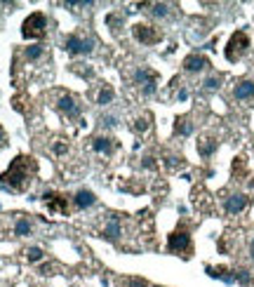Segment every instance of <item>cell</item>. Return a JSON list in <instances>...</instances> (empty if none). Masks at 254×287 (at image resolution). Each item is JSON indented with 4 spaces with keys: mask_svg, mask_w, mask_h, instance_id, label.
<instances>
[{
    "mask_svg": "<svg viewBox=\"0 0 254 287\" xmlns=\"http://www.w3.org/2000/svg\"><path fill=\"white\" fill-rule=\"evenodd\" d=\"M35 170H38L35 158H31V156H17L10 162V167L0 174V186L7 189V191H14V193L26 191L33 179V174H35Z\"/></svg>",
    "mask_w": 254,
    "mask_h": 287,
    "instance_id": "cell-1",
    "label": "cell"
},
{
    "mask_svg": "<svg viewBox=\"0 0 254 287\" xmlns=\"http://www.w3.org/2000/svg\"><path fill=\"white\" fill-rule=\"evenodd\" d=\"M167 250L172 255H179V256H186L189 259L190 252H193V240H190V231L189 228H174L172 233L167 235Z\"/></svg>",
    "mask_w": 254,
    "mask_h": 287,
    "instance_id": "cell-2",
    "label": "cell"
},
{
    "mask_svg": "<svg viewBox=\"0 0 254 287\" xmlns=\"http://www.w3.org/2000/svg\"><path fill=\"white\" fill-rule=\"evenodd\" d=\"M45 33H47V17H45L42 12L29 14V17L24 19V24H21V35H24L26 40H42Z\"/></svg>",
    "mask_w": 254,
    "mask_h": 287,
    "instance_id": "cell-3",
    "label": "cell"
},
{
    "mask_svg": "<svg viewBox=\"0 0 254 287\" xmlns=\"http://www.w3.org/2000/svg\"><path fill=\"white\" fill-rule=\"evenodd\" d=\"M247 50H250V35L245 31H235L231 38H228L223 54H226V59H228L231 64H235V62H240L245 54H247Z\"/></svg>",
    "mask_w": 254,
    "mask_h": 287,
    "instance_id": "cell-4",
    "label": "cell"
},
{
    "mask_svg": "<svg viewBox=\"0 0 254 287\" xmlns=\"http://www.w3.org/2000/svg\"><path fill=\"white\" fill-rule=\"evenodd\" d=\"M64 47H66V52L73 54V57H78V54H92L95 52V40L85 38L80 33H71V35H66Z\"/></svg>",
    "mask_w": 254,
    "mask_h": 287,
    "instance_id": "cell-5",
    "label": "cell"
},
{
    "mask_svg": "<svg viewBox=\"0 0 254 287\" xmlns=\"http://www.w3.org/2000/svg\"><path fill=\"white\" fill-rule=\"evenodd\" d=\"M132 35H134V40L141 45H158L160 40H162L160 29H156L153 24H144V22H139L132 26Z\"/></svg>",
    "mask_w": 254,
    "mask_h": 287,
    "instance_id": "cell-6",
    "label": "cell"
},
{
    "mask_svg": "<svg viewBox=\"0 0 254 287\" xmlns=\"http://www.w3.org/2000/svg\"><path fill=\"white\" fill-rule=\"evenodd\" d=\"M57 111H59L62 116L71 118V120H78L80 113H83V108H80V104H78V99H75L73 95H62L59 96V99H57Z\"/></svg>",
    "mask_w": 254,
    "mask_h": 287,
    "instance_id": "cell-7",
    "label": "cell"
},
{
    "mask_svg": "<svg viewBox=\"0 0 254 287\" xmlns=\"http://www.w3.org/2000/svg\"><path fill=\"white\" fill-rule=\"evenodd\" d=\"M247 205H250V198L245 195V193H231L226 200H223V212L235 217V214H240L247 210Z\"/></svg>",
    "mask_w": 254,
    "mask_h": 287,
    "instance_id": "cell-8",
    "label": "cell"
},
{
    "mask_svg": "<svg viewBox=\"0 0 254 287\" xmlns=\"http://www.w3.org/2000/svg\"><path fill=\"white\" fill-rule=\"evenodd\" d=\"M42 202L52 210V212H62L66 214L68 212V198L64 193H57V191H45L42 193Z\"/></svg>",
    "mask_w": 254,
    "mask_h": 287,
    "instance_id": "cell-9",
    "label": "cell"
},
{
    "mask_svg": "<svg viewBox=\"0 0 254 287\" xmlns=\"http://www.w3.org/2000/svg\"><path fill=\"white\" fill-rule=\"evenodd\" d=\"M210 59L205 57V54H198V52H193L189 54L186 59H184V64H181V68L186 71V73H202L205 68H210Z\"/></svg>",
    "mask_w": 254,
    "mask_h": 287,
    "instance_id": "cell-10",
    "label": "cell"
},
{
    "mask_svg": "<svg viewBox=\"0 0 254 287\" xmlns=\"http://www.w3.org/2000/svg\"><path fill=\"white\" fill-rule=\"evenodd\" d=\"M101 238L108 240V243H118L123 238V223H120V217L118 214H111L108 223L101 228Z\"/></svg>",
    "mask_w": 254,
    "mask_h": 287,
    "instance_id": "cell-11",
    "label": "cell"
},
{
    "mask_svg": "<svg viewBox=\"0 0 254 287\" xmlns=\"http://www.w3.org/2000/svg\"><path fill=\"white\" fill-rule=\"evenodd\" d=\"M233 96H235L238 101H252L254 99V80H250V78L238 80V83L233 85Z\"/></svg>",
    "mask_w": 254,
    "mask_h": 287,
    "instance_id": "cell-12",
    "label": "cell"
},
{
    "mask_svg": "<svg viewBox=\"0 0 254 287\" xmlns=\"http://www.w3.org/2000/svg\"><path fill=\"white\" fill-rule=\"evenodd\" d=\"M71 200H73L75 210H90L92 205H96V195H95V191H90V189H78Z\"/></svg>",
    "mask_w": 254,
    "mask_h": 287,
    "instance_id": "cell-13",
    "label": "cell"
},
{
    "mask_svg": "<svg viewBox=\"0 0 254 287\" xmlns=\"http://www.w3.org/2000/svg\"><path fill=\"white\" fill-rule=\"evenodd\" d=\"M205 273L214 280H223L226 285H233L235 283V271L226 268V266H205Z\"/></svg>",
    "mask_w": 254,
    "mask_h": 287,
    "instance_id": "cell-14",
    "label": "cell"
},
{
    "mask_svg": "<svg viewBox=\"0 0 254 287\" xmlns=\"http://www.w3.org/2000/svg\"><path fill=\"white\" fill-rule=\"evenodd\" d=\"M116 139L113 137H95L92 139V151L99 153V156H111L116 151Z\"/></svg>",
    "mask_w": 254,
    "mask_h": 287,
    "instance_id": "cell-15",
    "label": "cell"
},
{
    "mask_svg": "<svg viewBox=\"0 0 254 287\" xmlns=\"http://www.w3.org/2000/svg\"><path fill=\"white\" fill-rule=\"evenodd\" d=\"M217 149H219V141H217V137H210V134H205V137L198 139V153H200V158H212L214 153H217Z\"/></svg>",
    "mask_w": 254,
    "mask_h": 287,
    "instance_id": "cell-16",
    "label": "cell"
},
{
    "mask_svg": "<svg viewBox=\"0 0 254 287\" xmlns=\"http://www.w3.org/2000/svg\"><path fill=\"white\" fill-rule=\"evenodd\" d=\"M193 129H195V125H193L190 116H179L174 120V137H189Z\"/></svg>",
    "mask_w": 254,
    "mask_h": 287,
    "instance_id": "cell-17",
    "label": "cell"
},
{
    "mask_svg": "<svg viewBox=\"0 0 254 287\" xmlns=\"http://www.w3.org/2000/svg\"><path fill=\"white\" fill-rule=\"evenodd\" d=\"M151 80H158V73L156 71H151V68H137L134 73H132V83L134 85H139V87H144L146 83H151Z\"/></svg>",
    "mask_w": 254,
    "mask_h": 287,
    "instance_id": "cell-18",
    "label": "cell"
},
{
    "mask_svg": "<svg viewBox=\"0 0 254 287\" xmlns=\"http://www.w3.org/2000/svg\"><path fill=\"white\" fill-rule=\"evenodd\" d=\"M14 235H19V238H26V235L33 233V222L29 219V217H24V214H19L17 217V222H14Z\"/></svg>",
    "mask_w": 254,
    "mask_h": 287,
    "instance_id": "cell-19",
    "label": "cell"
},
{
    "mask_svg": "<svg viewBox=\"0 0 254 287\" xmlns=\"http://www.w3.org/2000/svg\"><path fill=\"white\" fill-rule=\"evenodd\" d=\"M113 99H116V90H113V85H101L99 87V95H96V104H99V106H108Z\"/></svg>",
    "mask_w": 254,
    "mask_h": 287,
    "instance_id": "cell-20",
    "label": "cell"
},
{
    "mask_svg": "<svg viewBox=\"0 0 254 287\" xmlns=\"http://www.w3.org/2000/svg\"><path fill=\"white\" fill-rule=\"evenodd\" d=\"M222 83H223L222 73H212V75H207V78L202 80V90H205V92H217V90L222 87Z\"/></svg>",
    "mask_w": 254,
    "mask_h": 287,
    "instance_id": "cell-21",
    "label": "cell"
},
{
    "mask_svg": "<svg viewBox=\"0 0 254 287\" xmlns=\"http://www.w3.org/2000/svg\"><path fill=\"white\" fill-rule=\"evenodd\" d=\"M169 14H172V5H167V2H153V5H151V17H156V19H167Z\"/></svg>",
    "mask_w": 254,
    "mask_h": 287,
    "instance_id": "cell-22",
    "label": "cell"
},
{
    "mask_svg": "<svg viewBox=\"0 0 254 287\" xmlns=\"http://www.w3.org/2000/svg\"><path fill=\"white\" fill-rule=\"evenodd\" d=\"M42 54H45V47L35 43V45H29V47L24 50V59H26V62H38Z\"/></svg>",
    "mask_w": 254,
    "mask_h": 287,
    "instance_id": "cell-23",
    "label": "cell"
},
{
    "mask_svg": "<svg viewBox=\"0 0 254 287\" xmlns=\"http://www.w3.org/2000/svg\"><path fill=\"white\" fill-rule=\"evenodd\" d=\"M42 259H45V250L42 247H29L26 250V261L29 264H40Z\"/></svg>",
    "mask_w": 254,
    "mask_h": 287,
    "instance_id": "cell-24",
    "label": "cell"
},
{
    "mask_svg": "<svg viewBox=\"0 0 254 287\" xmlns=\"http://www.w3.org/2000/svg\"><path fill=\"white\" fill-rule=\"evenodd\" d=\"M132 129L137 132V134H144V132H148L151 129V116H139L137 120H134V125H132Z\"/></svg>",
    "mask_w": 254,
    "mask_h": 287,
    "instance_id": "cell-25",
    "label": "cell"
},
{
    "mask_svg": "<svg viewBox=\"0 0 254 287\" xmlns=\"http://www.w3.org/2000/svg\"><path fill=\"white\" fill-rule=\"evenodd\" d=\"M106 26H108L113 33H120V29H123V17L116 14V12H113V14H108V17H106Z\"/></svg>",
    "mask_w": 254,
    "mask_h": 287,
    "instance_id": "cell-26",
    "label": "cell"
},
{
    "mask_svg": "<svg viewBox=\"0 0 254 287\" xmlns=\"http://www.w3.org/2000/svg\"><path fill=\"white\" fill-rule=\"evenodd\" d=\"M120 287H151V283L148 280H144V278H127V280H120Z\"/></svg>",
    "mask_w": 254,
    "mask_h": 287,
    "instance_id": "cell-27",
    "label": "cell"
},
{
    "mask_svg": "<svg viewBox=\"0 0 254 287\" xmlns=\"http://www.w3.org/2000/svg\"><path fill=\"white\" fill-rule=\"evenodd\" d=\"M235 283L250 285V283H252V273H250L247 268H235Z\"/></svg>",
    "mask_w": 254,
    "mask_h": 287,
    "instance_id": "cell-28",
    "label": "cell"
},
{
    "mask_svg": "<svg viewBox=\"0 0 254 287\" xmlns=\"http://www.w3.org/2000/svg\"><path fill=\"white\" fill-rule=\"evenodd\" d=\"M141 167H144V170H148V172H156V170H158V162H156V158H153L151 153H146V156L141 158Z\"/></svg>",
    "mask_w": 254,
    "mask_h": 287,
    "instance_id": "cell-29",
    "label": "cell"
},
{
    "mask_svg": "<svg viewBox=\"0 0 254 287\" xmlns=\"http://www.w3.org/2000/svg\"><path fill=\"white\" fill-rule=\"evenodd\" d=\"M165 165H167V170H177V167L184 165V160H181L179 156H167V158H165Z\"/></svg>",
    "mask_w": 254,
    "mask_h": 287,
    "instance_id": "cell-30",
    "label": "cell"
},
{
    "mask_svg": "<svg viewBox=\"0 0 254 287\" xmlns=\"http://www.w3.org/2000/svg\"><path fill=\"white\" fill-rule=\"evenodd\" d=\"M156 90H158V80H151V83H146V85L141 87V95H144V96H153V95H156Z\"/></svg>",
    "mask_w": 254,
    "mask_h": 287,
    "instance_id": "cell-31",
    "label": "cell"
},
{
    "mask_svg": "<svg viewBox=\"0 0 254 287\" xmlns=\"http://www.w3.org/2000/svg\"><path fill=\"white\" fill-rule=\"evenodd\" d=\"M101 125H106V128H116L118 118L116 116H104V118H101Z\"/></svg>",
    "mask_w": 254,
    "mask_h": 287,
    "instance_id": "cell-32",
    "label": "cell"
},
{
    "mask_svg": "<svg viewBox=\"0 0 254 287\" xmlns=\"http://www.w3.org/2000/svg\"><path fill=\"white\" fill-rule=\"evenodd\" d=\"M66 149H68V146H66L64 141H57V144H54V153H57V156H64V153H66Z\"/></svg>",
    "mask_w": 254,
    "mask_h": 287,
    "instance_id": "cell-33",
    "label": "cell"
},
{
    "mask_svg": "<svg viewBox=\"0 0 254 287\" xmlns=\"http://www.w3.org/2000/svg\"><path fill=\"white\" fill-rule=\"evenodd\" d=\"M177 99H179V101H186V99H189V90H186V87H181L179 95H177Z\"/></svg>",
    "mask_w": 254,
    "mask_h": 287,
    "instance_id": "cell-34",
    "label": "cell"
},
{
    "mask_svg": "<svg viewBox=\"0 0 254 287\" xmlns=\"http://www.w3.org/2000/svg\"><path fill=\"white\" fill-rule=\"evenodd\" d=\"M5 144H7V139H5V132L0 128V149H5Z\"/></svg>",
    "mask_w": 254,
    "mask_h": 287,
    "instance_id": "cell-35",
    "label": "cell"
},
{
    "mask_svg": "<svg viewBox=\"0 0 254 287\" xmlns=\"http://www.w3.org/2000/svg\"><path fill=\"white\" fill-rule=\"evenodd\" d=\"M250 259H252V261H254V238H252V240H250Z\"/></svg>",
    "mask_w": 254,
    "mask_h": 287,
    "instance_id": "cell-36",
    "label": "cell"
}]
</instances>
